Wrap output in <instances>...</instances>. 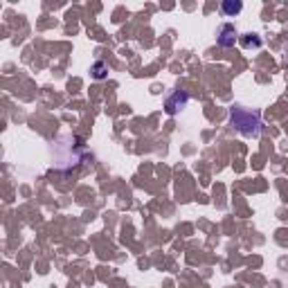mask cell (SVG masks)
<instances>
[{"label": "cell", "instance_id": "4", "mask_svg": "<svg viewBox=\"0 0 288 288\" xmlns=\"http://www.w3.org/2000/svg\"><path fill=\"white\" fill-rule=\"evenodd\" d=\"M221 9H223L225 16H237L241 9H243V5H241L239 0H237V3H232V0H225V3L221 5Z\"/></svg>", "mask_w": 288, "mask_h": 288}, {"label": "cell", "instance_id": "6", "mask_svg": "<svg viewBox=\"0 0 288 288\" xmlns=\"http://www.w3.org/2000/svg\"><path fill=\"white\" fill-rule=\"evenodd\" d=\"M106 72H108V68H106L104 61H97V63L92 66V77H95V79H104V77H106Z\"/></svg>", "mask_w": 288, "mask_h": 288}, {"label": "cell", "instance_id": "1", "mask_svg": "<svg viewBox=\"0 0 288 288\" xmlns=\"http://www.w3.org/2000/svg\"><path fill=\"white\" fill-rule=\"evenodd\" d=\"M230 119H232V126L239 131L245 138H257L261 133V115L259 111H250L243 106H232L230 111Z\"/></svg>", "mask_w": 288, "mask_h": 288}, {"label": "cell", "instance_id": "5", "mask_svg": "<svg viewBox=\"0 0 288 288\" xmlns=\"http://www.w3.org/2000/svg\"><path fill=\"white\" fill-rule=\"evenodd\" d=\"M241 45L243 48H261V39L257 34H243L241 36Z\"/></svg>", "mask_w": 288, "mask_h": 288}, {"label": "cell", "instance_id": "2", "mask_svg": "<svg viewBox=\"0 0 288 288\" xmlns=\"http://www.w3.org/2000/svg\"><path fill=\"white\" fill-rule=\"evenodd\" d=\"M187 102H189V95H187L185 90H176V92H171V97L165 102V111L169 115H176L178 111H182V108L187 106Z\"/></svg>", "mask_w": 288, "mask_h": 288}, {"label": "cell", "instance_id": "3", "mask_svg": "<svg viewBox=\"0 0 288 288\" xmlns=\"http://www.w3.org/2000/svg\"><path fill=\"white\" fill-rule=\"evenodd\" d=\"M237 39H239V32L234 29V25L225 23V25H221V27H218L216 43L221 45V48H232V45L237 43Z\"/></svg>", "mask_w": 288, "mask_h": 288}]
</instances>
